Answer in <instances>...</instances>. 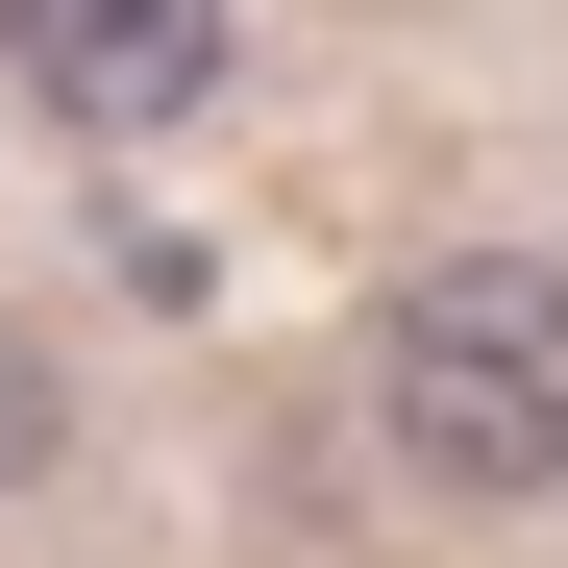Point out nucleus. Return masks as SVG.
I'll use <instances>...</instances> for the list:
<instances>
[{"label":"nucleus","instance_id":"1","mask_svg":"<svg viewBox=\"0 0 568 568\" xmlns=\"http://www.w3.org/2000/svg\"><path fill=\"white\" fill-rule=\"evenodd\" d=\"M371 420L420 495H544L568 469V272L544 247H445L371 297Z\"/></svg>","mask_w":568,"mask_h":568},{"label":"nucleus","instance_id":"2","mask_svg":"<svg viewBox=\"0 0 568 568\" xmlns=\"http://www.w3.org/2000/svg\"><path fill=\"white\" fill-rule=\"evenodd\" d=\"M0 74H26L50 124L149 149V124H199V100H223V0H0Z\"/></svg>","mask_w":568,"mask_h":568},{"label":"nucleus","instance_id":"3","mask_svg":"<svg viewBox=\"0 0 568 568\" xmlns=\"http://www.w3.org/2000/svg\"><path fill=\"white\" fill-rule=\"evenodd\" d=\"M50 420H74V396H50V346H0V469H50Z\"/></svg>","mask_w":568,"mask_h":568}]
</instances>
